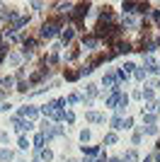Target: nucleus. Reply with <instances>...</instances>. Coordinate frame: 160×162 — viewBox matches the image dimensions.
I'll return each instance as SVG.
<instances>
[{
  "mask_svg": "<svg viewBox=\"0 0 160 162\" xmlns=\"http://www.w3.org/2000/svg\"><path fill=\"white\" fill-rule=\"evenodd\" d=\"M87 10H90V5H87V3H83V5H78V8H75V12H73V19H75L78 27L83 24V17L87 15Z\"/></svg>",
  "mask_w": 160,
  "mask_h": 162,
  "instance_id": "1",
  "label": "nucleus"
},
{
  "mask_svg": "<svg viewBox=\"0 0 160 162\" xmlns=\"http://www.w3.org/2000/svg\"><path fill=\"white\" fill-rule=\"evenodd\" d=\"M58 29H61L58 22H54V24H44V27H41V36H44V39H51V36L58 34Z\"/></svg>",
  "mask_w": 160,
  "mask_h": 162,
  "instance_id": "2",
  "label": "nucleus"
},
{
  "mask_svg": "<svg viewBox=\"0 0 160 162\" xmlns=\"http://www.w3.org/2000/svg\"><path fill=\"white\" fill-rule=\"evenodd\" d=\"M37 114L39 111L34 107H22L19 109V119H37Z\"/></svg>",
  "mask_w": 160,
  "mask_h": 162,
  "instance_id": "3",
  "label": "nucleus"
},
{
  "mask_svg": "<svg viewBox=\"0 0 160 162\" xmlns=\"http://www.w3.org/2000/svg\"><path fill=\"white\" fill-rule=\"evenodd\" d=\"M15 128H17L19 133H22V131H29V128H32V121H24V119H15Z\"/></svg>",
  "mask_w": 160,
  "mask_h": 162,
  "instance_id": "4",
  "label": "nucleus"
},
{
  "mask_svg": "<svg viewBox=\"0 0 160 162\" xmlns=\"http://www.w3.org/2000/svg\"><path fill=\"white\" fill-rule=\"evenodd\" d=\"M44 140H46V138H44V133H37V138H34V148H37V153H41V150H44Z\"/></svg>",
  "mask_w": 160,
  "mask_h": 162,
  "instance_id": "5",
  "label": "nucleus"
},
{
  "mask_svg": "<svg viewBox=\"0 0 160 162\" xmlns=\"http://www.w3.org/2000/svg\"><path fill=\"white\" fill-rule=\"evenodd\" d=\"M83 46H87V48H95V46H97V36H85V39H83Z\"/></svg>",
  "mask_w": 160,
  "mask_h": 162,
  "instance_id": "6",
  "label": "nucleus"
},
{
  "mask_svg": "<svg viewBox=\"0 0 160 162\" xmlns=\"http://www.w3.org/2000/svg\"><path fill=\"white\" fill-rule=\"evenodd\" d=\"M97 150H100L97 145H92V148H83V153L87 155V157H95V155H97Z\"/></svg>",
  "mask_w": 160,
  "mask_h": 162,
  "instance_id": "7",
  "label": "nucleus"
},
{
  "mask_svg": "<svg viewBox=\"0 0 160 162\" xmlns=\"http://www.w3.org/2000/svg\"><path fill=\"white\" fill-rule=\"evenodd\" d=\"M37 155H39V160H46V162L54 157V153H51V150H41V153H37Z\"/></svg>",
  "mask_w": 160,
  "mask_h": 162,
  "instance_id": "8",
  "label": "nucleus"
},
{
  "mask_svg": "<svg viewBox=\"0 0 160 162\" xmlns=\"http://www.w3.org/2000/svg\"><path fill=\"white\" fill-rule=\"evenodd\" d=\"M112 128H124V121H121V116H119V114L112 119Z\"/></svg>",
  "mask_w": 160,
  "mask_h": 162,
  "instance_id": "9",
  "label": "nucleus"
},
{
  "mask_svg": "<svg viewBox=\"0 0 160 162\" xmlns=\"http://www.w3.org/2000/svg\"><path fill=\"white\" fill-rule=\"evenodd\" d=\"M12 157H15L12 150H0V160H12Z\"/></svg>",
  "mask_w": 160,
  "mask_h": 162,
  "instance_id": "10",
  "label": "nucleus"
},
{
  "mask_svg": "<svg viewBox=\"0 0 160 162\" xmlns=\"http://www.w3.org/2000/svg\"><path fill=\"white\" fill-rule=\"evenodd\" d=\"M87 121L97 124V121H102V116H100V114H95V111H90V114H87Z\"/></svg>",
  "mask_w": 160,
  "mask_h": 162,
  "instance_id": "11",
  "label": "nucleus"
},
{
  "mask_svg": "<svg viewBox=\"0 0 160 162\" xmlns=\"http://www.w3.org/2000/svg\"><path fill=\"white\" fill-rule=\"evenodd\" d=\"M121 160H124V162H133V160H136V153H133V150H129V153L124 155Z\"/></svg>",
  "mask_w": 160,
  "mask_h": 162,
  "instance_id": "12",
  "label": "nucleus"
},
{
  "mask_svg": "<svg viewBox=\"0 0 160 162\" xmlns=\"http://www.w3.org/2000/svg\"><path fill=\"white\" fill-rule=\"evenodd\" d=\"M116 102H119V92H116V94H112V97L107 99V107H114Z\"/></svg>",
  "mask_w": 160,
  "mask_h": 162,
  "instance_id": "13",
  "label": "nucleus"
},
{
  "mask_svg": "<svg viewBox=\"0 0 160 162\" xmlns=\"http://www.w3.org/2000/svg\"><path fill=\"white\" fill-rule=\"evenodd\" d=\"M80 78V73H75V70H68L66 73V80H78Z\"/></svg>",
  "mask_w": 160,
  "mask_h": 162,
  "instance_id": "14",
  "label": "nucleus"
},
{
  "mask_svg": "<svg viewBox=\"0 0 160 162\" xmlns=\"http://www.w3.org/2000/svg\"><path fill=\"white\" fill-rule=\"evenodd\" d=\"M104 143H107V145H114V143H116V135H114V133L104 135Z\"/></svg>",
  "mask_w": 160,
  "mask_h": 162,
  "instance_id": "15",
  "label": "nucleus"
},
{
  "mask_svg": "<svg viewBox=\"0 0 160 162\" xmlns=\"http://www.w3.org/2000/svg\"><path fill=\"white\" fill-rule=\"evenodd\" d=\"M136 10V3H124V12H133Z\"/></svg>",
  "mask_w": 160,
  "mask_h": 162,
  "instance_id": "16",
  "label": "nucleus"
},
{
  "mask_svg": "<svg viewBox=\"0 0 160 162\" xmlns=\"http://www.w3.org/2000/svg\"><path fill=\"white\" fill-rule=\"evenodd\" d=\"M70 39H73V29H66V32H63V41H70Z\"/></svg>",
  "mask_w": 160,
  "mask_h": 162,
  "instance_id": "17",
  "label": "nucleus"
},
{
  "mask_svg": "<svg viewBox=\"0 0 160 162\" xmlns=\"http://www.w3.org/2000/svg\"><path fill=\"white\" fill-rule=\"evenodd\" d=\"M124 24H126V27H136V19H133V17H126V19H124Z\"/></svg>",
  "mask_w": 160,
  "mask_h": 162,
  "instance_id": "18",
  "label": "nucleus"
},
{
  "mask_svg": "<svg viewBox=\"0 0 160 162\" xmlns=\"http://www.w3.org/2000/svg\"><path fill=\"white\" fill-rule=\"evenodd\" d=\"M143 121H146V124H155V116H153V114H146V116H143Z\"/></svg>",
  "mask_w": 160,
  "mask_h": 162,
  "instance_id": "19",
  "label": "nucleus"
},
{
  "mask_svg": "<svg viewBox=\"0 0 160 162\" xmlns=\"http://www.w3.org/2000/svg\"><path fill=\"white\" fill-rule=\"evenodd\" d=\"M68 102H70V104H75V102H80V94H70V97H68Z\"/></svg>",
  "mask_w": 160,
  "mask_h": 162,
  "instance_id": "20",
  "label": "nucleus"
},
{
  "mask_svg": "<svg viewBox=\"0 0 160 162\" xmlns=\"http://www.w3.org/2000/svg\"><path fill=\"white\" fill-rule=\"evenodd\" d=\"M80 140H83V143H85V140H90V131H83V133H80Z\"/></svg>",
  "mask_w": 160,
  "mask_h": 162,
  "instance_id": "21",
  "label": "nucleus"
},
{
  "mask_svg": "<svg viewBox=\"0 0 160 162\" xmlns=\"http://www.w3.org/2000/svg\"><path fill=\"white\" fill-rule=\"evenodd\" d=\"M27 145H29L27 138H19V148H22V150H27Z\"/></svg>",
  "mask_w": 160,
  "mask_h": 162,
  "instance_id": "22",
  "label": "nucleus"
},
{
  "mask_svg": "<svg viewBox=\"0 0 160 162\" xmlns=\"http://www.w3.org/2000/svg\"><path fill=\"white\" fill-rule=\"evenodd\" d=\"M146 131H148V133H151V135H155V133H158V128L153 126V124H151V126H148V128H146Z\"/></svg>",
  "mask_w": 160,
  "mask_h": 162,
  "instance_id": "23",
  "label": "nucleus"
},
{
  "mask_svg": "<svg viewBox=\"0 0 160 162\" xmlns=\"http://www.w3.org/2000/svg\"><path fill=\"white\" fill-rule=\"evenodd\" d=\"M143 99H153V90H146V92H143Z\"/></svg>",
  "mask_w": 160,
  "mask_h": 162,
  "instance_id": "24",
  "label": "nucleus"
},
{
  "mask_svg": "<svg viewBox=\"0 0 160 162\" xmlns=\"http://www.w3.org/2000/svg\"><path fill=\"white\" fill-rule=\"evenodd\" d=\"M0 140H3V143L8 140V133H5V131H0Z\"/></svg>",
  "mask_w": 160,
  "mask_h": 162,
  "instance_id": "25",
  "label": "nucleus"
},
{
  "mask_svg": "<svg viewBox=\"0 0 160 162\" xmlns=\"http://www.w3.org/2000/svg\"><path fill=\"white\" fill-rule=\"evenodd\" d=\"M109 162H124V160H121V157H112Z\"/></svg>",
  "mask_w": 160,
  "mask_h": 162,
  "instance_id": "26",
  "label": "nucleus"
},
{
  "mask_svg": "<svg viewBox=\"0 0 160 162\" xmlns=\"http://www.w3.org/2000/svg\"><path fill=\"white\" fill-rule=\"evenodd\" d=\"M155 87H158V90H160V80H158V82H155Z\"/></svg>",
  "mask_w": 160,
  "mask_h": 162,
  "instance_id": "27",
  "label": "nucleus"
},
{
  "mask_svg": "<svg viewBox=\"0 0 160 162\" xmlns=\"http://www.w3.org/2000/svg\"><path fill=\"white\" fill-rule=\"evenodd\" d=\"M97 162H107V160H104V157H100V160H97Z\"/></svg>",
  "mask_w": 160,
  "mask_h": 162,
  "instance_id": "28",
  "label": "nucleus"
},
{
  "mask_svg": "<svg viewBox=\"0 0 160 162\" xmlns=\"http://www.w3.org/2000/svg\"><path fill=\"white\" fill-rule=\"evenodd\" d=\"M155 148H158V150H160V140H158V145H155Z\"/></svg>",
  "mask_w": 160,
  "mask_h": 162,
  "instance_id": "29",
  "label": "nucleus"
},
{
  "mask_svg": "<svg viewBox=\"0 0 160 162\" xmlns=\"http://www.w3.org/2000/svg\"><path fill=\"white\" fill-rule=\"evenodd\" d=\"M158 162H160V153H158Z\"/></svg>",
  "mask_w": 160,
  "mask_h": 162,
  "instance_id": "30",
  "label": "nucleus"
},
{
  "mask_svg": "<svg viewBox=\"0 0 160 162\" xmlns=\"http://www.w3.org/2000/svg\"><path fill=\"white\" fill-rule=\"evenodd\" d=\"M68 162H75V160H68Z\"/></svg>",
  "mask_w": 160,
  "mask_h": 162,
  "instance_id": "31",
  "label": "nucleus"
},
{
  "mask_svg": "<svg viewBox=\"0 0 160 162\" xmlns=\"http://www.w3.org/2000/svg\"><path fill=\"white\" fill-rule=\"evenodd\" d=\"M158 109H160V104H158Z\"/></svg>",
  "mask_w": 160,
  "mask_h": 162,
  "instance_id": "32",
  "label": "nucleus"
}]
</instances>
